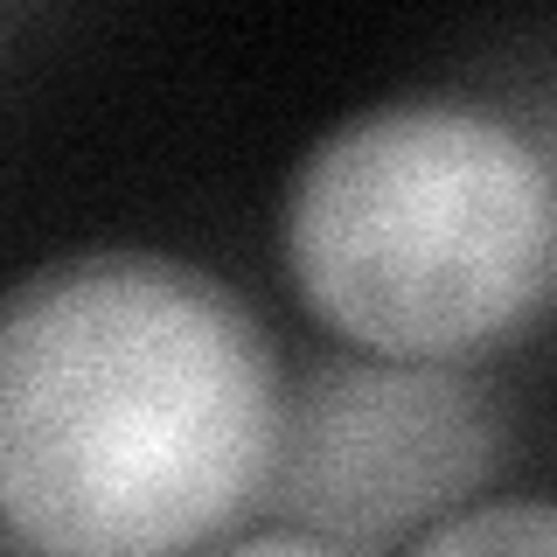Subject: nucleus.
I'll return each instance as SVG.
<instances>
[{
    "mask_svg": "<svg viewBox=\"0 0 557 557\" xmlns=\"http://www.w3.org/2000/svg\"><path fill=\"white\" fill-rule=\"evenodd\" d=\"M272 335L196 258L84 244L0 307V557H209L265 516Z\"/></svg>",
    "mask_w": 557,
    "mask_h": 557,
    "instance_id": "nucleus-1",
    "label": "nucleus"
},
{
    "mask_svg": "<svg viewBox=\"0 0 557 557\" xmlns=\"http://www.w3.org/2000/svg\"><path fill=\"white\" fill-rule=\"evenodd\" d=\"M278 265L356 356L474 370L557 293V161L495 98H376L293 161Z\"/></svg>",
    "mask_w": 557,
    "mask_h": 557,
    "instance_id": "nucleus-2",
    "label": "nucleus"
},
{
    "mask_svg": "<svg viewBox=\"0 0 557 557\" xmlns=\"http://www.w3.org/2000/svg\"><path fill=\"white\" fill-rule=\"evenodd\" d=\"M509 460V411L453 362L342 356L286 383L265 516L356 557H405L487 495Z\"/></svg>",
    "mask_w": 557,
    "mask_h": 557,
    "instance_id": "nucleus-3",
    "label": "nucleus"
},
{
    "mask_svg": "<svg viewBox=\"0 0 557 557\" xmlns=\"http://www.w3.org/2000/svg\"><path fill=\"white\" fill-rule=\"evenodd\" d=\"M405 557H557V495H481Z\"/></svg>",
    "mask_w": 557,
    "mask_h": 557,
    "instance_id": "nucleus-4",
    "label": "nucleus"
},
{
    "mask_svg": "<svg viewBox=\"0 0 557 557\" xmlns=\"http://www.w3.org/2000/svg\"><path fill=\"white\" fill-rule=\"evenodd\" d=\"M209 557H356V550L327 544V536H307V530H286V522H251V530H237Z\"/></svg>",
    "mask_w": 557,
    "mask_h": 557,
    "instance_id": "nucleus-5",
    "label": "nucleus"
}]
</instances>
